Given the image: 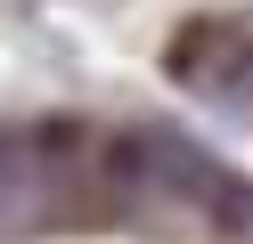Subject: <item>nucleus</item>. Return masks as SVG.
Masks as SVG:
<instances>
[{
  "mask_svg": "<svg viewBox=\"0 0 253 244\" xmlns=\"http://www.w3.org/2000/svg\"><path fill=\"white\" fill-rule=\"evenodd\" d=\"M171 73H180L188 90L204 98V106L245 114V122H253V25L212 16V25L180 33V49H171Z\"/></svg>",
  "mask_w": 253,
  "mask_h": 244,
  "instance_id": "f257e3e1",
  "label": "nucleus"
}]
</instances>
